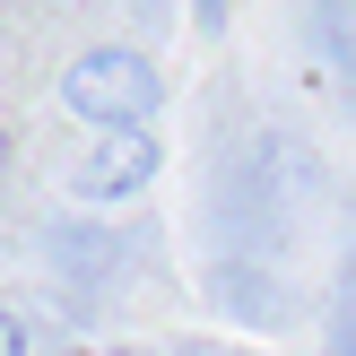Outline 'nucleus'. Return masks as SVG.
<instances>
[{
    "instance_id": "nucleus-1",
    "label": "nucleus",
    "mask_w": 356,
    "mask_h": 356,
    "mask_svg": "<svg viewBox=\"0 0 356 356\" xmlns=\"http://www.w3.org/2000/svg\"><path fill=\"white\" fill-rule=\"evenodd\" d=\"M61 113L87 131H122V122H156L165 113V79L139 44H96L61 70Z\"/></svg>"
},
{
    "instance_id": "nucleus-2",
    "label": "nucleus",
    "mask_w": 356,
    "mask_h": 356,
    "mask_svg": "<svg viewBox=\"0 0 356 356\" xmlns=\"http://www.w3.org/2000/svg\"><path fill=\"white\" fill-rule=\"evenodd\" d=\"M156 165H165V139L148 122H122V131H96L87 165H70V191L79 200H139L156 183Z\"/></svg>"
},
{
    "instance_id": "nucleus-3",
    "label": "nucleus",
    "mask_w": 356,
    "mask_h": 356,
    "mask_svg": "<svg viewBox=\"0 0 356 356\" xmlns=\"http://www.w3.org/2000/svg\"><path fill=\"white\" fill-rule=\"evenodd\" d=\"M0 356H26V348H17V330H9V322H0Z\"/></svg>"
},
{
    "instance_id": "nucleus-4",
    "label": "nucleus",
    "mask_w": 356,
    "mask_h": 356,
    "mask_svg": "<svg viewBox=\"0 0 356 356\" xmlns=\"http://www.w3.org/2000/svg\"><path fill=\"white\" fill-rule=\"evenodd\" d=\"M0 165H9V122H0Z\"/></svg>"
}]
</instances>
